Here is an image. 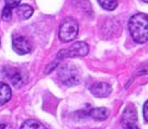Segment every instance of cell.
I'll return each instance as SVG.
<instances>
[{
  "label": "cell",
  "mask_w": 148,
  "mask_h": 129,
  "mask_svg": "<svg viewBox=\"0 0 148 129\" xmlns=\"http://www.w3.org/2000/svg\"><path fill=\"white\" fill-rule=\"evenodd\" d=\"M128 29L136 43H146L148 41V14L137 13L133 16L128 22Z\"/></svg>",
  "instance_id": "6da1fadb"
},
{
  "label": "cell",
  "mask_w": 148,
  "mask_h": 129,
  "mask_svg": "<svg viewBox=\"0 0 148 129\" xmlns=\"http://www.w3.org/2000/svg\"><path fill=\"white\" fill-rule=\"evenodd\" d=\"M58 79L67 86H77L80 82V71L73 64H64L58 69Z\"/></svg>",
  "instance_id": "7a4b0ae2"
},
{
  "label": "cell",
  "mask_w": 148,
  "mask_h": 129,
  "mask_svg": "<svg viewBox=\"0 0 148 129\" xmlns=\"http://www.w3.org/2000/svg\"><path fill=\"white\" fill-rule=\"evenodd\" d=\"M79 31L78 22L74 18H66L59 27V38L64 43L70 42L77 37Z\"/></svg>",
  "instance_id": "3957f363"
},
{
  "label": "cell",
  "mask_w": 148,
  "mask_h": 129,
  "mask_svg": "<svg viewBox=\"0 0 148 129\" xmlns=\"http://www.w3.org/2000/svg\"><path fill=\"white\" fill-rule=\"evenodd\" d=\"M89 53V46L85 42H77L73 44L69 48H65L60 50L57 54L56 60L60 62L62 60L66 58H71V57H84Z\"/></svg>",
  "instance_id": "277c9868"
},
{
  "label": "cell",
  "mask_w": 148,
  "mask_h": 129,
  "mask_svg": "<svg viewBox=\"0 0 148 129\" xmlns=\"http://www.w3.org/2000/svg\"><path fill=\"white\" fill-rule=\"evenodd\" d=\"M3 73L5 78L11 82V84L16 88L22 86L27 80V71L16 67H5L3 69Z\"/></svg>",
  "instance_id": "5b68a950"
},
{
  "label": "cell",
  "mask_w": 148,
  "mask_h": 129,
  "mask_svg": "<svg viewBox=\"0 0 148 129\" xmlns=\"http://www.w3.org/2000/svg\"><path fill=\"white\" fill-rule=\"evenodd\" d=\"M122 124L124 129H139L137 126V112L134 105H127L123 112Z\"/></svg>",
  "instance_id": "8992f818"
},
{
  "label": "cell",
  "mask_w": 148,
  "mask_h": 129,
  "mask_svg": "<svg viewBox=\"0 0 148 129\" xmlns=\"http://www.w3.org/2000/svg\"><path fill=\"white\" fill-rule=\"evenodd\" d=\"M12 46L16 54L24 55L30 53L32 49L31 43L23 36H13L12 38Z\"/></svg>",
  "instance_id": "52a82bcc"
},
{
  "label": "cell",
  "mask_w": 148,
  "mask_h": 129,
  "mask_svg": "<svg viewBox=\"0 0 148 129\" xmlns=\"http://www.w3.org/2000/svg\"><path fill=\"white\" fill-rule=\"evenodd\" d=\"M91 93L95 95V97H106L111 94L112 92V88L108 83H104V82H99V83H95L91 86L90 89Z\"/></svg>",
  "instance_id": "ba28073f"
},
{
  "label": "cell",
  "mask_w": 148,
  "mask_h": 129,
  "mask_svg": "<svg viewBox=\"0 0 148 129\" xmlns=\"http://www.w3.org/2000/svg\"><path fill=\"white\" fill-rule=\"evenodd\" d=\"M89 116L92 117L93 119H95V120H104V119L109 117V112L104 107L90 108Z\"/></svg>",
  "instance_id": "9c48e42d"
},
{
  "label": "cell",
  "mask_w": 148,
  "mask_h": 129,
  "mask_svg": "<svg viewBox=\"0 0 148 129\" xmlns=\"http://www.w3.org/2000/svg\"><path fill=\"white\" fill-rule=\"evenodd\" d=\"M11 89L7 83L0 82V105H3L7 102H9L11 98Z\"/></svg>",
  "instance_id": "30bf717a"
},
{
  "label": "cell",
  "mask_w": 148,
  "mask_h": 129,
  "mask_svg": "<svg viewBox=\"0 0 148 129\" xmlns=\"http://www.w3.org/2000/svg\"><path fill=\"white\" fill-rule=\"evenodd\" d=\"M16 13L21 20H27L33 14V8L29 5H20L16 7Z\"/></svg>",
  "instance_id": "8fae6325"
},
{
  "label": "cell",
  "mask_w": 148,
  "mask_h": 129,
  "mask_svg": "<svg viewBox=\"0 0 148 129\" xmlns=\"http://www.w3.org/2000/svg\"><path fill=\"white\" fill-rule=\"evenodd\" d=\"M20 129H46V128L40 122L34 120V119H29V120L23 123V125L21 126Z\"/></svg>",
  "instance_id": "7c38bea8"
},
{
  "label": "cell",
  "mask_w": 148,
  "mask_h": 129,
  "mask_svg": "<svg viewBox=\"0 0 148 129\" xmlns=\"http://www.w3.org/2000/svg\"><path fill=\"white\" fill-rule=\"evenodd\" d=\"M98 2L104 10L108 11L114 10L117 7V0H98Z\"/></svg>",
  "instance_id": "4fadbf2b"
},
{
  "label": "cell",
  "mask_w": 148,
  "mask_h": 129,
  "mask_svg": "<svg viewBox=\"0 0 148 129\" xmlns=\"http://www.w3.org/2000/svg\"><path fill=\"white\" fill-rule=\"evenodd\" d=\"M11 16H12V9L5 5L3 8V10H2V19L5 21H9L11 19Z\"/></svg>",
  "instance_id": "5bb4252c"
},
{
  "label": "cell",
  "mask_w": 148,
  "mask_h": 129,
  "mask_svg": "<svg viewBox=\"0 0 148 129\" xmlns=\"http://www.w3.org/2000/svg\"><path fill=\"white\" fill-rule=\"evenodd\" d=\"M20 2H21V0H5V5L13 9V8H16L20 5Z\"/></svg>",
  "instance_id": "9a60e30c"
},
{
  "label": "cell",
  "mask_w": 148,
  "mask_h": 129,
  "mask_svg": "<svg viewBox=\"0 0 148 129\" xmlns=\"http://www.w3.org/2000/svg\"><path fill=\"white\" fill-rule=\"evenodd\" d=\"M143 114H144V117H145V119H146V122H148V101L144 104Z\"/></svg>",
  "instance_id": "2e32d148"
},
{
  "label": "cell",
  "mask_w": 148,
  "mask_h": 129,
  "mask_svg": "<svg viewBox=\"0 0 148 129\" xmlns=\"http://www.w3.org/2000/svg\"><path fill=\"white\" fill-rule=\"evenodd\" d=\"M0 129H14L13 126L8 123H3V122H0Z\"/></svg>",
  "instance_id": "e0dca14e"
},
{
  "label": "cell",
  "mask_w": 148,
  "mask_h": 129,
  "mask_svg": "<svg viewBox=\"0 0 148 129\" xmlns=\"http://www.w3.org/2000/svg\"><path fill=\"white\" fill-rule=\"evenodd\" d=\"M138 75H148V64H145L140 70H138Z\"/></svg>",
  "instance_id": "ac0fdd59"
},
{
  "label": "cell",
  "mask_w": 148,
  "mask_h": 129,
  "mask_svg": "<svg viewBox=\"0 0 148 129\" xmlns=\"http://www.w3.org/2000/svg\"><path fill=\"white\" fill-rule=\"evenodd\" d=\"M142 1H144V2H146V3H148V0H142Z\"/></svg>",
  "instance_id": "d6986e66"
}]
</instances>
